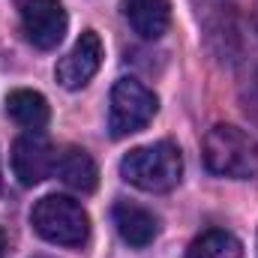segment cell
Segmentation results:
<instances>
[{
	"instance_id": "obj_2",
	"label": "cell",
	"mask_w": 258,
	"mask_h": 258,
	"mask_svg": "<svg viewBox=\"0 0 258 258\" xmlns=\"http://www.w3.org/2000/svg\"><path fill=\"white\" fill-rule=\"evenodd\" d=\"M204 165L219 177H258V141L231 123H216L204 138Z\"/></svg>"
},
{
	"instance_id": "obj_5",
	"label": "cell",
	"mask_w": 258,
	"mask_h": 258,
	"mask_svg": "<svg viewBox=\"0 0 258 258\" xmlns=\"http://www.w3.org/2000/svg\"><path fill=\"white\" fill-rule=\"evenodd\" d=\"M15 9L30 45L51 51L63 42L69 18L60 0H15Z\"/></svg>"
},
{
	"instance_id": "obj_6",
	"label": "cell",
	"mask_w": 258,
	"mask_h": 258,
	"mask_svg": "<svg viewBox=\"0 0 258 258\" xmlns=\"http://www.w3.org/2000/svg\"><path fill=\"white\" fill-rule=\"evenodd\" d=\"M99 63H102V39L96 30H84L78 36V42L69 48V54L60 57L54 78L66 90H81L99 72Z\"/></svg>"
},
{
	"instance_id": "obj_9",
	"label": "cell",
	"mask_w": 258,
	"mask_h": 258,
	"mask_svg": "<svg viewBox=\"0 0 258 258\" xmlns=\"http://www.w3.org/2000/svg\"><path fill=\"white\" fill-rule=\"evenodd\" d=\"M114 225H117V234L126 240L129 246H135V249L150 246L156 231H159L156 216L150 210L132 204V201H117L114 204Z\"/></svg>"
},
{
	"instance_id": "obj_13",
	"label": "cell",
	"mask_w": 258,
	"mask_h": 258,
	"mask_svg": "<svg viewBox=\"0 0 258 258\" xmlns=\"http://www.w3.org/2000/svg\"><path fill=\"white\" fill-rule=\"evenodd\" d=\"M6 255V234H3V231H0V258Z\"/></svg>"
},
{
	"instance_id": "obj_8",
	"label": "cell",
	"mask_w": 258,
	"mask_h": 258,
	"mask_svg": "<svg viewBox=\"0 0 258 258\" xmlns=\"http://www.w3.org/2000/svg\"><path fill=\"white\" fill-rule=\"evenodd\" d=\"M120 9L141 39H159L171 24V0H120Z\"/></svg>"
},
{
	"instance_id": "obj_1",
	"label": "cell",
	"mask_w": 258,
	"mask_h": 258,
	"mask_svg": "<svg viewBox=\"0 0 258 258\" xmlns=\"http://www.w3.org/2000/svg\"><path fill=\"white\" fill-rule=\"evenodd\" d=\"M120 177L144 192H171L183 177V156L171 141L135 147L120 159Z\"/></svg>"
},
{
	"instance_id": "obj_11",
	"label": "cell",
	"mask_w": 258,
	"mask_h": 258,
	"mask_svg": "<svg viewBox=\"0 0 258 258\" xmlns=\"http://www.w3.org/2000/svg\"><path fill=\"white\" fill-rule=\"evenodd\" d=\"M6 111L18 126L33 129V132L42 129L51 117V108H48L45 96L36 93V90H12L6 96Z\"/></svg>"
},
{
	"instance_id": "obj_14",
	"label": "cell",
	"mask_w": 258,
	"mask_h": 258,
	"mask_svg": "<svg viewBox=\"0 0 258 258\" xmlns=\"http://www.w3.org/2000/svg\"><path fill=\"white\" fill-rule=\"evenodd\" d=\"M0 189H3V177H0Z\"/></svg>"
},
{
	"instance_id": "obj_7",
	"label": "cell",
	"mask_w": 258,
	"mask_h": 258,
	"mask_svg": "<svg viewBox=\"0 0 258 258\" xmlns=\"http://www.w3.org/2000/svg\"><path fill=\"white\" fill-rule=\"evenodd\" d=\"M57 153L42 135H21L12 144V171L21 186H36L54 171Z\"/></svg>"
},
{
	"instance_id": "obj_10",
	"label": "cell",
	"mask_w": 258,
	"mask_h": 258,
	"mask_svg": "<svg viewBox=\"0 0 258 258\" xmlns=\"http://www.w3.org/2000/svg\"><path fill=\"white\" fill-rule=\"evenodd\" d=\"M54 174L63 180L69 189H75V192H81V195L93 192V189H96V180H99L96 162H93L90 153L81 150V147H69V150H63V153L57 156Z\"/></svg>"
},
{
	"instance_id": "obj_3",
	"label": "cell",
	"mask_w": 258,
	"mask_h": 258,
	"mask_svg": "<svg viewBox=\"0 0 258 258\" xmlns=\"http://www.w3.org/2000/svg\"><path fill=\"white\" fill-rule=\"evenodd\" d=\"M33 231L57 246H84L90 237V216L87 210L66 195H45L30 210Z\"/></svg>"
},
{
	"instance_id": "obj_4",
	"label": "cell",
	"mask_w": 258,
	"mask_h": 258,
	"mask_svg": "<svg viewBox=\"0 0 258 258\" xmlns=\"http://www.w3.org/2000/svg\"><path fill=\"white\" fill-rule=\"evenodd\" d=\"M159 99L150 87H144L135 78H120L111 87L108 99V129L114 138H123L132 132H141L153 117H156Z\"/></svg>"
},
{
	"instance_id": "obj_12",
	"label": "cell",
	"mask_w": 258,
	"mask_h": 258,
	"mask_svg": "<svg viewBox=\"0 0 258 258\" xmlns=\"http://www.w3.org/2000/svg\"><path fill=\"white\" fill-rule=\"evenodd\" d=\"M186 258H243V243L231 231L210 228L189 243Z\"/></svg>"
}]
</instances>
